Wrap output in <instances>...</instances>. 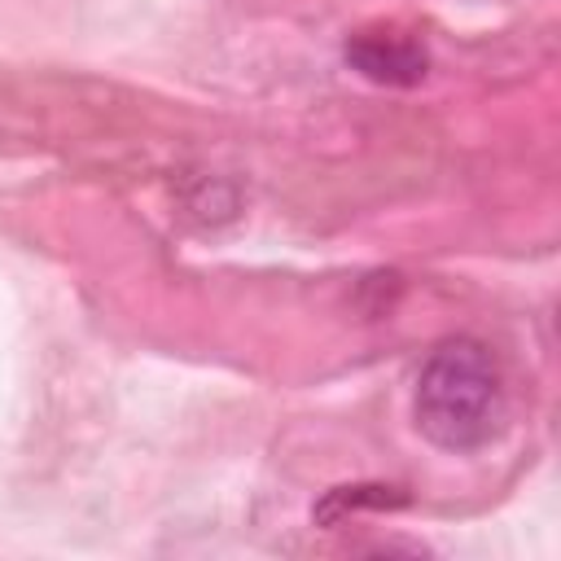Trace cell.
<instances>
[{"label": "cell", "instance_id": "cell-1", "mask_svg": "<svg viewBox=\"0 0 561 561\" xmlns=\"http://www.w3.org/2000/svg\"><path fill=\"white\" fill-rule=\"evenodd\" d=\"M504 421V386L491 351L473 337L443 342L416 377V430L443 451H473Z\"/></svg>", "mask_w": 561, "mask_h": 561}, {"label": "cell", "instance_id": "cell-3", "mask_svg": "<svg viewBox=\"0 0 561 561\" xmlns=\"http://www.w3.org/2000/svg\"><path fill=\"white\" fill-rule=\"evenodd\" d=\"M408 504V491L403 486H386V482H355V486H333L324 491V500L316 504V522L320 526H337L346 513H390V508H403Z\"/></svg>", "mask_w": 561, "mask_h": 561}, {"label": "cell", "instance_id": "cell-2", "mask_svg": "<svg viewBox=\"0 0 561 561\" xmlns=\"http://www.w3.org/2000/svg\"><path fill=\"white\" fill-rule=\"evenodd\" d=\"M346 61L351 70H359L373 83L386 88H412L425 79V48L408 35H390V31H364L355 39H346Z\"/></svg>", "mask_w": 561, "mask_h": 561}]
</instances>
